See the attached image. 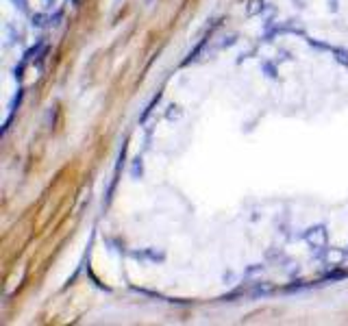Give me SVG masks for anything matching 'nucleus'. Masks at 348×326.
Instances as JSON below:
<instances>
[{"label":"nucleus","mask_w":348,"mask_h":326,"mask_svg":"<svg viewBox=\"0 0 348 326\" xmlns=\"http://www.w3.org/2000/svg\"><path fill=\"white\" fill-rule=\"evenodd\" d=\"M305 241L309 243L311 250L322 252L326 248V231H324V226H314V229H309L305 233Z\"/></svg>","instance_id":"nucleus-1"},{"label":"nucleus","mask_w":348,"mask_h":326,"mask_svg":"<svg viewBox=\"0 0 348 326\" xmlns=\"http://www.w3.org/2000/svg\"><path fill=\"white\" fill-rule=\"evenodd\" d=\"M46 24H50V17H46L44 13H33L31 15V26L33 29H44Z\"/></svg>","instance_id":"nucleus-2"},{"label":"nucleus","mask_w":348,"mask_h":326,"mask_svg":"<svg viewBox=\"0 0 348 326\" xmlns=\"http://www.w3.org/2000/svg\"><path fill=\"white\" fill-rule=\"evenodd\" d=\"M142 174H144V166H142V159L137 157V159H135V163H133L131 176H133V180H140V178H142Z\"/></svg>","instance_id":"nucleus-3"},{"label":"nucleus","mask_w":348,"mask_h":326,"mask_svg":"<svg viewBox=\"0 0 348 326\" xmlns=\"http://www.w3.org/2000/svg\"><path fill=\"white\" fill-rule=\"evenodd\" d=\"M133 257H137V259L148 257V259H152V261H163V255H161V252H152V250H148V252H133Z\"/></svg>","instance_id":"nucleus-4"},{"label":"nucleus","mask_w":348,"mask_h":326,"mask_svg":"<svg viewBox=\"0 0 348 326\" xmlns=\"http://www.w3.org/2000/svg\"><path fill=\"white\" fill-rule=\"evenodd\" d=\"M7 35H9V46L15 42H20V31H15L11 24H7Z\"/></svg>","instance_id":"nucleus-5"},{"label":"nucleus","mask_w":348,"mask_h":326,"mask_svg":"<svg viewBox=\"0 0 348 326\" xmlns=\"http://www.w3.org/2000/svg\"><path fill=\"white\" fill-rule=\"evenodd\" d=\"M333 52H335V59L340 61L342 66L348 68V52H346V50H340V48H333Z\"/></svg>","instance_id":"nucleus-6"},{"label":"nucleus","mask_w":348,"mask_h":326,"mask_svg":"<svg viewBox=\"0 0 348 326\" xmlns=\"http://www.w3.org/2000/svg\"><path fill=\"white\" fill-rule=\"evenodd\" d=\"M261 70H263V72H265V74H268L270 78H277V68H274L272 63H268V61H265V63H261Z\"/></svg>","instance_id":"nucleus-7"},{"label":"nucleus","mask_w":348,"mask_h":326,"mask_svg":"<svg viewBox=\"0 0 348 326\" xmlns=\"http://www.w3.org/2000/svg\"><path fill=\"white\" fill-rule=\"evenodd\" d=\"M13 7L17 9V11H22V13H29V0H11Z\"/></svg>","instance_id":"nucleus-8"},{"label":"nucleus","mask_w":348,"mask_h":326,"mask_svg":"<svg viewBox=\"0 0 348 326\" xmlns=\"http://www.w3.org/2000/svg\"><path fill=\"white\" fill-rule=\"evenodd\" d=\"M168 109H170V111L166 113V115H168V120H177V117H181V109H179L177 105H170Z\"/></svg>","instance_id":"nucleus-9"},{"label":"nucleus","mask_w":348,"mask_h":326,"mask_svg":"<svg viewBox=\"0 0 348 326\" xmlns=\"http://www.w3.org/2000/svg\"><path fill=\"white\" fill-rule=\"evenodd\" d=\"M61 17H63V13H61V11H57V13H54V15H50V26H57V24H59V20H61Z\"/></svg>","instance_id":"nucleus-10"},{"label":"nucleus","mask_w":348,"mask_h":326,"mask_svg":"<svg viewBox=\"0 0 348 326\" xmlns=\"http://www.w3.org/2000/svg\"><path fill=\"white\" fill-rule=\"evenodd\" d=\"M328 11H337V0H328Z\"/></svg>","instance_id":"nucleus-11"},{"label":"nucleus","mask_w":348,"mask_h":326,"mask_svg":"<svg viewBox=\"0 0 348 326\" xmlns=\"http://www.w3.org/2000/svg\"><path fill=\"white\" fill-rule=\"evenodd\" d=\"M54 5H57V0H44V7H46V9H52Z\"/></svg>","instance_id":"nucleus-12"},{"label":"nucleus","mask_w":348,"mask_h":326,"mask_svg":"<svg viewBox=\"0 0 348 326\" xmlns=\"http://www.w3.org/2000/svg\"><path fill=\"white\" fill-rule=\"evenodd\" d=\"M70 3H72V5H79V0H70Z\"/></svg>","instance_id":"nucleus-13"}]
</instances>
